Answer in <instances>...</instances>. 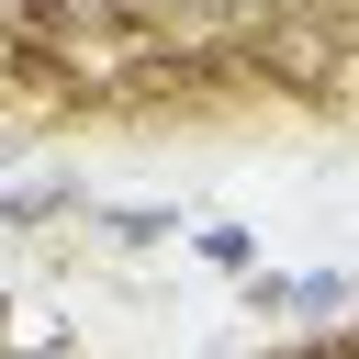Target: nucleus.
I'll return each mask as SVG.
<instances>
[{"label": "nucleus", "mask_w": 359, "mask_h": 359, "mask_svg": "<svg viewBox=\"0 0 359 359\" xmlns=\"http://www.w3.org/2000/svg\"><path fill=\"white\" fill-rule=\"evenodd\" d=\"M202 22H258V11H292V0H191Z\"/></svg>", "instance_id": "f257e3e1"}]
</instances>
